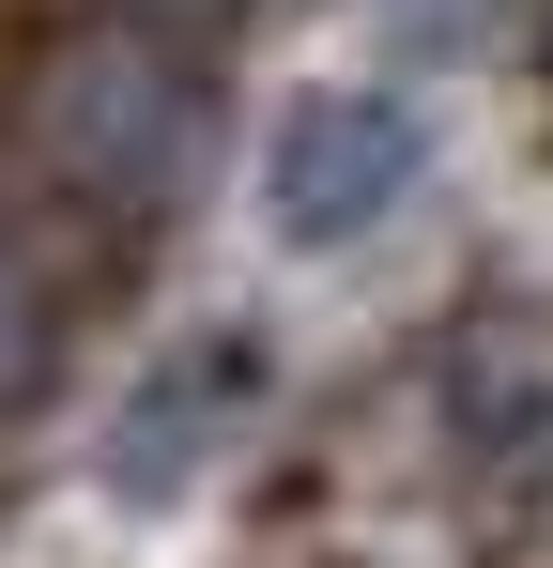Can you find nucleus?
<instances>
[{"mask_svg": "<svg viewBox=\"0 0 553 568\" xmlns=\"http://www.w3.org/2000/svg\"><path fill=\"white\" fill-rule=\"evenodd\" d=\"M16 123H31V170L108 215V231H154L184 185V139H200V78H184L170 31H123V16H78L31 47L16 78Z\"/></svg>", "mask_w": 553, "mask_h": 568, "instance_id": "nucleus-1", "label": "nucleus"}, {"mask_svg": "<svg viewBox=\"0 0 553 568\" xmlns=\"http://www.w3.org/2000/svg\"><path fill=\"white\" fill-rule=\"evenodd\" d=\"M415 170H431V123L400 93H292L262 139V231L276 246H369L400 200H415Z\"/></svg>", "mask_w": 553, "mask_h": 568, "instance_id": "nucleus-2", "label": "nucleus"}, {"mask_svg": "<svg viewBox=\"0 0 553 568\" xmlns=\"http://www.w3.org/2000/svg\"><path fill=\"white\" fill-rule=\"evenodd\" d=\"M262 384H276V369H262V338H247V323H215V338L154 354V369H139V399L108 415V491H123V507L200 491V476L262 430Z\"/></svg>", "mask_w": 553, "mask_h": 568, "instance_id": "nucleus-3", "label": "nucleus"}, {"mask_svg": "<svg viewBox=\"0 0 553 568\" xmlns=\"http://www.w3.org/2000/svg\"><path fill=\"white\" fill-rule=\"evenodd\" d=\"M446 462H461V507L476 538H553V369L539 354H476L446 384Z\"/></svg>", "mask_w": 553, "mask_h": 568, "instance_id": "nucleus-4", "label": "nucleus"}, {"mask_svg": "<svg viewBox=\"0 0 553 568\" xmlns=\"http://www.w3.org/2000/svg\"><path fill=\"white\" fill-rule=\"evenodd\" d=\"M31 384H47V292H31V262L0 246V415H16Z\"/></svg>", "mask_w": 553, "mask_h": 568, "instance_id": "nucleus-5", "label": "nucleus"}, {"mask_svg": "<svg viewBox=\"0 0 553 568\" xmlns=\"http://www.w3.org/2000/svg\"><path fill=\"white\" fill-rule=\"evenodd\" d=\"M62 16H123V31H215L231 0H62Z\"/></svg>", "mask_w": 553, "mask_h": 568, "instance_id": "nucleus-6", "label": "nucleus"}]
</instances>
